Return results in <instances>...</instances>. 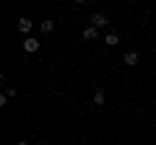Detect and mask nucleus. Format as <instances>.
Returning <instances> with one entry per match:
<instances>
[{"mask_svg": "<svg viewBox=\"0 0 156 145\" xmlns=\"http://www.w3.org/2000/svg\"><path fill=\"white\" fill-rule=\"evenodd\" d=\"M107 23H109V21H107L104 13H94V16H91V26H94V29H104Z\"/></svg>", "mask_w": 156, "mask_h": 145, "instance_id": "nucleus-1", "label": "nucleus"}, {"mask_svg": "<svg viewBox=\"0 0 156 145\" xmlns=\"http://www.w3.org/2000/svg\"><path fill=\"white\" fill-rule=\"evenodd\" d=\"M16 145H26V143H16Z\"/></svg>", "mask_w": 156, "mask_h": 145, "instance_id": "nucleus-9", "label": "nucleus"}, {"mask_svg": "<svg viewBox=\"0 0 156 145\" xmlns=\"http://www.w3.org/2000/svg\"><path fill=\"white\" fill-rule=\"evenodd\" d=\"M117 42H120V36H117L115 31H109V34H107V36H104V44H107V47H115Z\"/></svg>", "mask_w": 156, "mask_h": 145, "instance_id": "nucleus-5", "label": "nucleus"}, {"mask_svg": "<svg viewBox=\"0 0 156 145\" xmlns=\"http://www.w3.org/2000/svg\"><path fill=\"white\" fill-rule=\"evenodd\" d=\"M23 49H26V52H37L39 49V42L34 39V36H26V39H23Z\"/></svg>", "mask_w": 156, "mask_h": 145, "instance_id": "nucleus-2", "label": "nucleus"}, {"mask_svg": "<svg viewBox=\"0 0 156 145\" xmlns=\"http://www.w3.org/2000/svg\"><path fill=\"white\" fill-rule=\"evenodd\" d=\"M122 62L128 67H133V65H138V52H125V57H122Z\"/></svg>", "mask_w": 156, "mask_h": 145, "instance_id": "nucleus-3", "label": "nucleus"}, {"mask_svg": "<svg viewBox=\"0 0 156 145\" xmlns=\"http://www.w3.org/2000/svg\"><path fill=\"white\" fill-rule=\"evenodd\" d=\"M31 26H34L31 18H21V21H18V31H21V34H29V31H31Z\"/></svg>", "mask_w": 156, "mask_h": 145, "instance_id": "nucleus-4", "label": "nucleus"}, {"mask_svg": "<svg viewBox=\"0 0 156 145\" xmlns=\"http://www.w3.org/2000/svg\"><path fill=\"white\" fill-rule=\"evenodd\" d=\"M96 36H99V31H96L94 26H89V29L83 31V39H96Z\"/></svg>", "mask_w": 156, "mask_h": 145, "instance_id": "nucleus-7", "label": "nucleus"}, {"mask_svg": "<svg viewBox=\"0 0 156 145\" xmlns=\"http://www.w3.org/2000/svg\"><path fill=\"white\" fill-rule=\"evenodd\" d=\"M94 104L96 106H104V91H96V93H94Z\"/></svg>", "mask_w": 156, "mask_h": 145, "instance_id": "nucleus-8", "label": "nucleus"}, {"mask_svg": "<svg viewBox=\"0 0 156 145\" xmlns=\"http://www.w3.org/2000/svg\"><path fill=\"white\" fill-rule=\"evenodd\" d=\"M39 29H42L44 34H50L52 29H55V21H50V18H47V21H42V23H39Z\"/></svg>", "mask_w": 156, "mask_h": 145, "instance_id": "nucleus-6", "label": "nucleus"}]
</instances>
